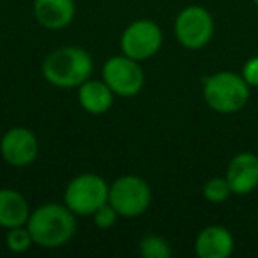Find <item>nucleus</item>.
Listing matches in <instances>:
<instances>
[{"instance_id":"1","label":"nucleus","mask_w":258,"mask_h":258,"mask_svg":"<svg viewBox=\"0 0 258 258\" xmlns=\"http://www.w3.org/2000/svg\"><path fill=\"white\" fill-rule=\"evenodd\" d=\"M75 212L68 205L46 204L30 214L27 221L34 244L43 247H60L75 235Z\"/></svg>"},{"instance_id":"2","label":"nucleus","mask_w":258,"mask_h":258,"mask_svg":"<svg viewBox=\"0 0 258 258\" xmlns=\"http://www.w3.org/2000/svg\"><path fill=\"white\" fill-rule=\"evenodd\" d=\"M92 58L85 50L64 46L51 51L43 62V75L51 85L60 89L80 87L92 75Z\"/></svg>"},{"instance_id":"3","label":"nucleus","mask_w":258,"mask_h":258,"mask_svg":"<svg viewBox=\"0 0 258 258\" xmlns=\"http://www.w3.org/2000/svg\"><path fill=\"white\" fill-rule=\"evenodd\" d=\"M204 97L212 110L219 113H233L246 106L249 99V85L235 73H216L205 80Z\"/></svg>"},{"instance_id":"4","label":"nucleus","mask_w":258,"mask_h":258,"mask_svg":"<svg viewBox=\"0 0 258 258\" xmlns=\"http://www.w3.org/2000/svg\"><path fill=\"white\" fill-rule=\"evenodd\" d=\"M110 197V186L94 173H83L69 182L64 202L75 214L92 216Z\"/></svg>"},{"instance_id":"5","label":"nucleus","mask_w":258,"mask_h":258,"mask_svg":"<svg viewBox=\"0 0 258 258\" xmlns=\"http://www.w3.org/2000/svg\"><path fill=\"white\" fill-rule=\"evenodd\" d=\"M152 193L149 184L137 175H125L117 179L110 187L108 202L124 218H137L149 209Z\"/></svg>"},{"instance_id":"6","label":"nucleus","mask_w":258,"mask_h":258,"mask_svg":"<svg viewBox=\"0 0 258 258\" xmlns=\"http://www.w3.org/2000/svg\"><path fill=\"white\" fill-rule=\"evenodd\" d=\"M214 32V22L209 11L198 6L186 8L175 22V36L187 50H200L211 41Z\"/></svg>"},{"instance_id":"7","label":"nucleus","mask_w":258,"mask_h":258,"mask_svg":"<svg viewBox=\"0 0 258 258\" xmlns=\"http://www.w3.org/2000/svg\"><path fill=\"white\" fill-rule=\"evenodd\" d=\"M163 43V34L154 22L140 20L125 29L122 34L120 46L125 57L133 60H145L158 53Z\"/></svg>"},{"instance_id":"8","label":"nucleus","mask_w":258,"mask_h":258,"mask_svg":"<svg viewBox=\"0 0 258 258\" xmlns=\"http://www.w3.org/2000/svg\"><path fill=\"white\" fill-rule=\"evenodd\" d=\"M103 78L113 94L135 96L144 87V71L137 60L129 57H113L104 64Z\"/></svg>"},{"instance_id":"9","label":"nucleus","mask_w":258,"mask_h":258,"mask_svg":"<svg viewBox=\"0 0 258 258\" xmlns=\"http://www.w3.org/2000/svg\"><path fill=\"white\" fill-rule=\"evenodd\" d=\"M0 151L9 165L27 166L37 158L39 144L32 131L25 127H13L2 138Z\"/></svg>"},{"instance_id":"10","label":"nucleus","mask_w":258,"mask_h":258,"mask_svg":"<svg viewBox=\"0 0 258 258\" xmlns=\"http://www.w3.org/2000/svg\"><path fill=\"white\" fill-rule=\"evenodd\" d=\"M226 180L235 195H247L258 187V156L240 152L226 168Z\"/></svg>"},{"instance_id":"11","label":"nucleus","mask_w":258,"mask_h":258,"mask_svg":"<svg viewBox=\"0 0 258 258\" xmlns=\"http://www.w3.org/2000/svg\"><path fill=\"white\" fill-rule=\"evenodd\" d=\"M34 16L44 29H64L75 18V0H36Z\"/></svg>"},{"instance_id":"12","label":"nucleus","mask_w":258,"mask_h":258,"mask_svg":"<svg viewBox=\"0 0 258 258\" xmlns=\"http://www.w3.org/2000/svg\"><path fill=\"white\" fill-rule=\"evenodd\" d=\"M195 249L200 258H226L233 251V237L225 226H207L198 233Z\"/></svg>"},{"instance_id":"13","label":"nucleus","mask_w":258,"mask_h":258,"mask_svg":"<svg viewBox=\"0 0 258 258\" xmlns=\"http://www.w3.org/2000/svg\"><path fill=\"white\" fill-rule=\"evenodd\" d=\"M30 218L29 204L15 189H0V226L16 228L27 225Z\"/></svg>"},{"instance_id":"14","label":"nucleus","mask_w":258,"mask_h":258,"mask_svg":"<svg viewBox=\"0 0 258 258\" xmlns=\"http://www.w3.org/2000/svg\"><path fill=\"white\" fill-rule=\"evenodd\" d=\"M80 104L89 113H104L113 103V92L106 82H83L80 85Z\"/></svg>"},{"instance_id":"15","label":"nucleus","mask_w":258,"mask_h":258,"mask_svg":"<svg viewBox=\"0 0 258 258\" xmlns=\"http://www.w3.org/2000/svg\"><path fill=\"white\" fill-rule=\"evenodd\" d=\"M140 254L145 258H168L172 256V247L161 237H145L140 242Z\"/></svg>"},{"instance_id":"16","label":"nucleus","mask_w":258,"mask_h":258,"mask_svg":"<svg viewBox=\"0 0 258 258\" xmlns=\"http://www.w3.org/2000/svg\"><path fill=\"white\" fill-rule=\"evenodd\" d=\"M232 195V189H230V184L226 180V177H214L211 179L207 184L204 186V197L207 198L212 204H221L226 198Z\"/></svg>"},{"instance_id":"17","label":"nucleus","mask_w":258,"mask_h":258,"mask_svg":"<svg viewBox=\"0 0 258 258\" xmlns=\"http://www.w3.org/2000/svg\"><path fill=\"white\" fill-rule=\"evenodd\" d=\"M6 244L11 251L15 253H22V251H27L30 246L34 244V239L30 235L29 228L25 226H16V228H9L8 237H6Z\"/></svg>"},{"instance_id":"18","label":"nucleus","mask_w":258,"mask_h":258,"mask_svg":"<svg viewBox=\"0 0 258 258\" xmlns=\"http://www.w3.org/2000/svg\"><path fill=\"white\" fill-rule=\"evenodd\" d=\"M92 216H94V223H96L99 228H110V226L115 225V221H117L118 212L111 207L110 202H106V204L101 205Z\"/></svg>"},{"instance_id":"19","label":"nucleus","mask_w":258,"mask_h":258,"mask_svg":"<svg viewBox=\"0 0 258 258\" xmlns=\"http://www.w3.org/2000/svg\"><path fill=\"white\" fill-rule=\"evenodd\" d=\"M242 78L249 87H258V57H253L246 62L242 69Z\"/></svg>"},{"instance_id":"20","label":"nucleus","mask_w":258,"mask_h":258,"mask_svg":"<svg viewBox=\"0 0 258 258\" xmlns=\"http://www.w3.org/2000/svg\"><path fill=\"white\" fill-rule=\"evenodd\" d=\"M254 4H256V8H258V0H254Z\"/></svg>"}]
</instances>
